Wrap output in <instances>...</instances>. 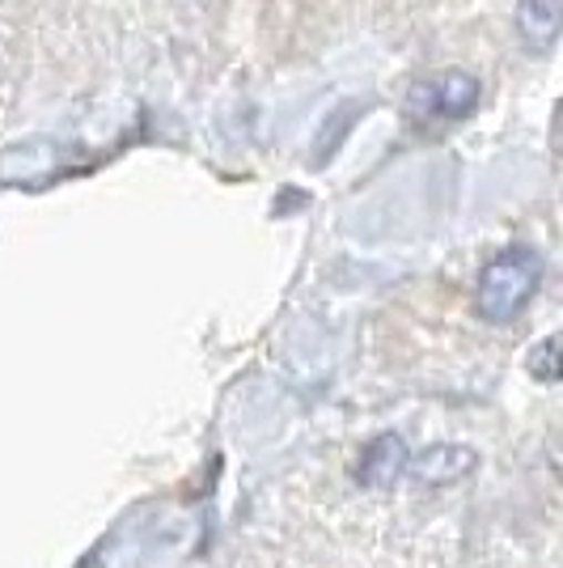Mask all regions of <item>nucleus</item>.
<instances>
[{
  "mask_svg": "<svg viewBox=\"0 0 563 568\" xmlns=\"http://www.w3.org/2000/svg\"><path fill=\"white\" fill-rule=\"evenodd\" d=\"M542 284V255L534 246H509L495 260L483 263L479 284H474V310L483 323L504 327L521 310L534 302Z\"/></svg>",
  "mask_w": 563,
  "mask_h": 568,
  "instance_id": "1",
  "label": "nucleus"
},
{
  "mask_svg": "<svg viewBox=\"0 0 563 568\" xmlns=\"http://www.w3.org/2000/svg\"><path fill=\"white\" fill-rule=\"evenodd\" d=\"M479 102H483L479 77H470L462 69H446L437 77L411 81V90L402 98V115H407V123H437V119L458 123V119L474 115Z\"/></svg>",
  "mask_w": 563,
  "mask_h": 568,
  "instance_id": "2",
  "label": "nucleus"
},
{
  "mask_svg": "<svg viewBox=\"0 0 563 568\" xmlns=\"http://www.w3.org/2000/svg\"><path fill=\"white\" fill-rule=\"evenodd\" d=\"M407 463H411V454H407V442H402L399 433H381L373 437L365 454H360V467H356V479L365 484V488H395L407 471Z\"/></svg>",
  "mask_w": 563,
  "mask_h": 568,
  "instance_id": "3",
  "label": "nucleus"
},
{
  "mask_svg": "<svg viewBox=\"0 0 563 568\" xmlns=\"http://www.w3.org/2000/svg\"><path fill=\"white\" fill-rule=\"evenodd\" d=\"M513 26H516V39L525 43V51H534V55L555 51L563 26L560 0H521L513 13Z\"/></svg>",
  "mask_w": 563,
  "mask_h": 568,
  "instance_id": "4",
  "label": "nucleus"
},
{
  "mask_svg": "<svg viewBox=\"0 0 563 568\" xmlns=\"http://www.w3.org/2000/svg\"><path fill=\"white\" fill-rule=\"evenodd\" d=\"M407 467L420 475L423 484H453V479H462L474 467V450H467V446H432Z\"/></svg>",
  "mask_w": 563,
  "mask_h": 568,
  "instance_id": "5",
  "label": "nucleus"
},
{
  "mask_svg": "<svg viewBox=\"0 0 563 568\" xmlns=\"http://www.w3.org/2000/svg\"><path fill=\"white\" fill-rule=\"evenodd\" d=\"M356 111H360L356 102H348V106H339V111H335V123H330V132H323V136H318V144H314V149H318V153H314V170H323L330 162V158H335L339 141H344V136L352 132Z\"/></svg>",
  "mask_w": 563,
  "mask_h": 568,
  "instance_id": "6",
  "label": "nucleus"
},
{
  "mask_svg": "<svg viewBox=\"0 0 563 568\" xmlns=\"http://www.w3.org/2000/svg\"><path fill=\"white\" fill-rule=\"evenodd\" d=\"M525 369H530V378L539 382H560V335H546V339H539L534 348H530V356H525Z\"/></svg>",
  "mask_w": 563,
  "mask_h": 568,
  "instance_id": "7",
  "label": "nucleus"
}]
</instances>
